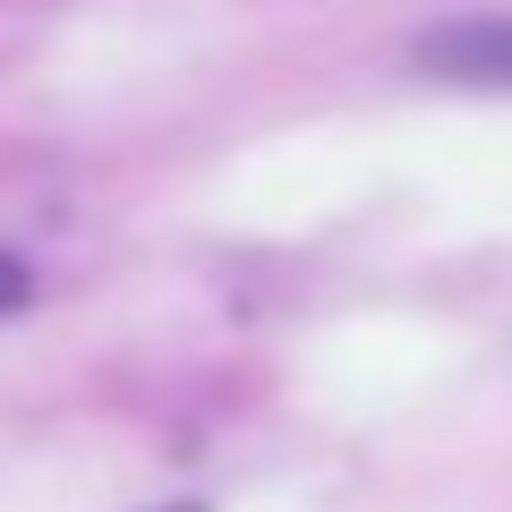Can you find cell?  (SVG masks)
Here are the masks:
<instances>
[{
    "label": "cell",
    "mask_w": 512,
    "mask_h": 512,
    "mask_svg": "<svg viewBox=\"0 0 512 512\" xmlns=\"http://www.w3.org/2000/svg\"><path fill=\"white\" fill-rule=\"evenodd\" d=\"M419 60H427L436 77H461V86H512V18L444 26V35H427Z\"/></svg>",
    "instance_id": "6da1fadb"
},
{
    "label": "cell",
    "mask_w": 512,
    "mask_h": 512,
    "mask_svg": "<svg viewBox=\"0 0 512 512\" xmlns=\"http://www.w3.org/2000/svg\"><path fill=\"white\" fill-rule=\"evenodd\" d=\"M26 299H35V274H26L18 256L0 248V316H9V308H26Z\"/></svg>",
    "instance_id": "7a4b0ae2"
}]
</instances>
